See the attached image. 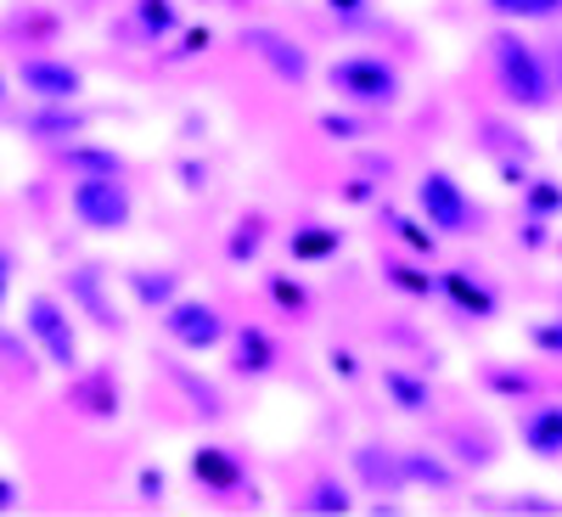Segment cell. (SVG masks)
Listing matches in <instances>:
<instances>
[{"mask_svg": "<svg viewBox=\"0 0 562 517\" xmlns=\"http://www.w3.org/2000/svg\"><path fill=\"white\" fill-rule=\"evenodd\" d=\"M512 512H529V517H562V501H546V495H512Z\"/></svg>", "mask_w": 562, "mask_h": 517, "instance_id": "obj_32", "label": "cell"}, {"mask_svg": "<svg viewBox=\"0 0 562 517\" xmlns=\"http://www.w3.org/2000/svg\"><path fill=\"white\" fill-rule=\"evenodd\" d=\"M495 18H512V23H546L562 12V0H490Z\"/></svg>", "mask_w": 562, "mask_h": 517, "instance_id": "obj_26", "label": "cell"}, {"mask_svg": "<svg viewBox=\"0 0 562 517\" xmlns=\"http://www.w3.org/2000/svg\"><path fill=\"white\" fill-rule=\"evenodd\" d=\"M518 439H524L529 456H540V461H562V405H557V400L529 405V411L518 416Z\"/></svg>", "mask_w": 562, "mask_h": 517, "instance_id": "obj_12", "label": "cell"}, {"mask_svg": "<svg viewBox=\"0 0 562 517\" xmlns=\"http://www.w3.org/2000/svg\"><path fill=\"white\" fill-rule=\"evenodd\" d=\"M557 90H562V45H557Z\"/></svg>", "mask_w": 562, "mask_h": 517, "instance_id": "obj_41", "label": "cell"}, {"mask_svg": "<svg viewBox=\"0 0 562 517\" xmlns=\"http://www.w3.org/2000/svg\"><path fill=\"white\" fill-rule=\"evenodd\" d=\"M400 461H405V484H416V490H434V495H450L461 479H456V467H445L434 450H400Z\"/></svg>", "mask_w": 562, "mask_h": 517, "instance_id": "obj_19", "label": "cell"}, {"mask_svg": "<svg viewBox=\"0 0 562 517\" xmlns=\"http://www.w3.org/2000/svg\"><path fill=\"white\" fill-rule=\"evenodd\" d=\"M270 299H276L281 310H293V315H299V310L310 304V293H304V281H293V276H270Z\"/></svg>", "mask_w": 562, "mask_h": 517, "instance_id": "obj_29", "label": "cell"}, {"mask_svg": "<svg viewBox=\"0 0 562 517\" xmlns=\"http://www.w3.org/2000/svg\"><path fill=\"white\" fill-rule=\"evenodd\" d=\"M243 45L276 74V79H288V85H304L310 79V57H304V45H293L288 34H276V29H243Z\"/></svg>", "mask_w": 562, "mask_h": 517, "instance_id": "obj_9", "label": "cell"}, {"mask_svg": "<svg viewBox=\"0 0 562 517\" xmlns=\"http://www.w3.org/2000/svg\"><path fill=\"white\" fill-rule=\"evenodd\" d=\"M124 281H130V299H135L140 310H169V304L180 299V276H175V270L140 265V270H130Z\"/></svg>", "mask_w": 562, "mask_h": 517, "instance_id": "obj_17", "label": "cell"}, {"mask_svg": "<svg viewBox=\"0 0 562 517\" xmlns=\"http://www.w3.org/2000/svg\"><path fill=\"white\" fill-rule=\"evenodd\" d=\"M175 383L198 400V411H203V416H225V400H220V389H214V383H198L186 366H175Z\"/></svg>", "mask_w": 562, "mask_h": 517, "instance_id": "obj_28", "label": "cell"}, {"mask_svg": "<svg viewBox=\"0 0 562 517\" xmlns=\"http://www.w3.org/2000/svg\"><path fill=\"white\" fill-rule=\"evenodd\" d=\"M270 366H276L270 333H259V326H237V333H231V371H237V378H265Z\"/></svg>", "mask_w": 562, "mask_h": 517, "instance_id": "obj_14", "label": "cell"}, {"mask_svg": "<svg viewBox=\"0 0 562 517\" xmlns=\"http://www.w3.org/2000/svg\"><path fill=\"white\" fill-rule=\"evenodd\" d=\"M135 23H140L147 40H164V34L180 29V7L175 0H135Z\"/></svg>", "mask_w": 562, "mask_h": 517, "instance_id": "obj_24", "label": "cell"}, {"mask_svg": "<svg viewBox=\"0 0 562 517\" xmlns=\"http://www.w3.org/2000/svg\"><path fill=\"white\" fill-rule=\"evenodd\" d=\"M490 63H495L501 97L512 108H524V113H546L551 108V68H546V57L524 34H495L490 40Z\"/></svg>", "mask_w": 562, "mask_h": 517, "instance_id": "obj_1", "label": "cell"}, {"mask_svg": "<svg viewBox=\"0 0 562 517\" xmlns=\"http://www.w3.org/2000/svg\"><path fill=\"white\" fill-rule=\"evenodd\" d=\"M304 512H315V517H349V512H355V495H349V484H338V479H315V484L304 490Z\"/></svg>", "mask_w": 562, "mask_h": 517, "instance_id": "obj_22", "label": "cell"}, {"mask_svg": "<svg viewBox=\"0 0 562 517\" xmlns=\"http://www.w3.org/2000/svg\"><path fill=\"white\" fill-rule=\"evenodd\" d=\"M57 158H63V169H74V175H124V158H119L113 147H90V141H68Z\"/></svg>", "mask_w": 562, "mask_h": 517, "instance_id": "obj_20", "label": "cell"}, {"mask_svg": "<svg viewBox=\"0 0 562 517\" xmlns=\"http://www.w3.org/2000/svg\"><path fill=\"white\" fill-rule=\"evenodd\" d=\"M209 40H214L209 29H186V40H180V52H175V57H198V52H209Z\"/></svg>", "mask_w": 562, "mask_h": 517, "instance_id": "obj_36", "label": "cell"}, {"mask_svg": "<svg viewBox=\"0 0 562 517\" xmlns=\"http://www.w3.org/2000/svg\"><path fill=\"white\" fill-rule=\"evenodd\" d=\"M416 214L428 220L439 237H473V231L484 225V209L467 198V186L445 169H428L416 180Z\"/></svg>", "mask_w": 562, "mask_h": 517, "instance_id": "obj_4", "label": "cell"}, {"mask_svg": "<svg viewBox=\"0 0 562 517\" xmlns=\"http://www.w3.org/2000/svg\"><path fill=\"white\" fill-rule=\"evenodd\" d=\"M18 506H23V490L12 479H0V512H18Z\"/></svg>", "mask_w": 562, "mask_h": 517, "instance_id": "obj_39", "label": "cell"}, {"mask_svg": "<svg viewBox=\"0 0 562 517\" xmlns=\"http://www.w3.org/2000/svg\"><path fill=\"white\" fill-rule=\"evenodd\" d=\"M349 467H355L360 490L378 495V501H394L400 490H411V484H405V461H400V450H389V445H355Z\"/></svg>", "mask_w": 562, "mask_h": 517, "instance_id": "obj_8", "label": "cell"}, {"mask_svg": "<svg viewBox=\"0 0 562 517\" xmlns=\"http://www.w3.org/2000/svg\"><path fill=\"white\" fill-rule=\"evenodd\" d=\"M344 203H360V209L378 203V186H371V180H349V186H344Z\"/></svg>", "mask_w": 562, "mask_h": 517, "instance_id": "obj_37", "label": "cell"}, {"mask_svg": "<svg viewBox=\"0 0 562 517\" xmlns=\"http://www.w3.org/2000/svg\"><path fill=\"white\" fill-rule=\"evenodd\" d=\"M439 293L473 321H495V293L484 288V281L473 270H439Z\"/></svg>", "mask_w": 562, "mask_h": 517, "instance_id": "obj_13", "label": "cell"}, {"mask_svg": "<svg viewBox=\"0 0 562 517\" xmlns=\"http://www.w3.org/2000/svg\"><path fill=\"white\" fill-rule=\"evenodd\" d=\"M326 366H333V378H344V383L360 378V360H355L349 349H326Z\"/></svg>", "mask_w": 562, "mask_h": 517, "instance_id": "obj_34", "label": "cell"}, {"mask_svg": "<svg viewBox=\"0 0 562 517\" xmlns=\"http://www.w3.org/2000/svg\"><path fill=\"white\" fill-rule=\"evenodd\" d=\"M68 304H74V310H85V315H90V326H102V333H119V326H124L119 304L108 299V276H102V270H90V265L68 270Z\"/></svg>", "mask_w": 562, "mask_h": 517, "instance_id": "obj_10", "label": "cell"}, {"mask_svg": "<svg viewBox=\"0 0 562 517\" xmlns=\"http://www.w3.org/2000/svg\"><path fill=\"white\" fill-rule=\"evenodd\" d=\"M383 394L394 400L400 416H428V411H434L428 378H416V371H405V366H383Z\"/></svg>", "mask_w": 562, "mask_h": 517, "instance_id": "obj_15", "label": "cell"}, {"mask_svg": "<svg viewBox=\"0 0 562 517\" xmlns=\"http://www.w3.org/2000/svg\"><path fill=\"white\" fill-rule=\"evenodd\" d=\"M18 85L29 90L34 102H79L85 97V74L63 57H29L18 63Z\"/></svg>", "mask_w": 562, "mask_h": 517, "instance_id": "obj_7", "label": "cell"}, {"mask_svg": "<svg viewBox=\"0 0 562 517\" xmlns=\"http://www.w3.org/2000/svg\"><path fill=\"white\" fill-rule=\"evenodd\" d=\"M546 243H551V225H546L540 214H529V220H524V248H529V254H540Z\"/></svg>", "mask_w": 562, "mask_h": 517, "instance_id": "obj_33", "label": "cell"}, {"mask_svg": "<svg viewBox=\"0 0 562 517\" xmlns=\"http://www.w3.org/2000/svg\"><path fill=\"white\" fill-rule=\"evenodd\" d=\"M383 281L400 288V293H411V299H434L439 293V276L428 265H411V259H383Z\"/></svg>", "mask_w": 562, "mask_h": 517, "instance_id": "obj_21", "label": "cell"}, {"mask_svg": "<svg viewBox=\"0 0 562 517\" xmlns=\"http://www.w3.org/2000/svg\"><path fill=\"white\" fill-rule=\"evenodd\" d=\"M158 321H164L169 344L192 349V355H209V349H220V344L231 338L225 315H220L214 304H203V299H175L169 310H158Z\"/></svg>", "mask_w": 562, "mask_h": 517, "instance_id": "obj_6", "label": "cell"}, {"mask_svg": "<svg viewBox=\"0 0 562 517\" xmlns=\"http://www.w3.org/2000/svg\"><path fill=\"white\" fill-rule=\"evenodd\" d=\"M0 108H7V79H0Z\"/></svg>", "mask_w": 562, "mask_h": 517, "instance_id": "obj_42", "label": "cell"}, {"mask_svg": "<svg viewBox=\"0 0 562 517\" xmlns=\"http://www.w3.org/2000/svg\"><path fill=\"white\" fill-rule=\"evenodd\" d=\"M29 135H45V141H79L90 130V113H79L74 102H40L34 119H23Z\"/></svg>", "mask_w": 562, "mask_h": 517, "instance_id": "obj_16", "label": "cell"}, {"mask_svg": "<svg viewBox=\"0 0 562 517\" xmlns=\"http://www.w3.org/2000/svg\"><path fill=\"white\" fill-rule=\"evenodd\" d=\"M383 225L394 231V237L411 248V254H422V259H434V248H439V237H434V225L428 220H411V214H394V209H383Z\"/></svg>", "mask_w": 562, "mask_h": 517, "instance_id": "obj_23", "label": "cell"}, {"mask_svg": "<svg viewBox=\"0 0 562 517\" xmlns=\"http://www.w3.org/2000/svg\"><path fill=\"white\" fill-rule=\"evenodd\" d=\"M259 248H265V225L259 220H237V231H231V243H225L231 265H254Z\"/></svg>", "mask_w": 562, "mask_h": 517, "instance_id": "obj_27", "label": "cell"}, {"mask_svg": "<svg viewBox=\"0 0 562 517\" xmlns=\"http://www.w3.org/2000/svg\"><path fill=\"white\" fill-rule=\"evenodd\" d=\"M186 467H192V479H198L209 495H237V490L248 484L243 456H237V450H225V445H198Z\"/></svg>", "mask_w": 562, "mask_h": 517, "instance_id": "obj_11", "label": "cell"}, {"mask_svg": "<svg viewBox=\"0 0 562 517\" xmlns=\"http://www.w3.org/2000/svg\"><path fill=\"white\" fill-rule=\"evenodd\" d=\"M288 254H293V265H321V259L344 254V231L338 225H299V231H288Z\"/></svg>", "mask_w": 562, "mask_h": 517, "instance_id": "obj_18", "label": "cell"}, {"mask_svg": "<svg viewBox=\"0 0 562 517\" xmlns=\"http://www.w3.org/2000/svg\"><path fill=\"white\" fill-rule=\"evenodd\" d=\"M321 130H326V135H338V141H355V135H360V124H355V119H344V113H326V119H321Z\"/></svg>", "mask_w": 562, "mask_h": 517, "instance_id": "obj_35", "label": "cell"}, {"mask_svg": "<svg viewBox=\"0 0 562 517\" xmlns=\"http://www.w3.org/2000/svg\"><path fill=\"white\" fill-rule=\"evenodd\" d=\"M68 214H74L85 231L119 237V231H130V220H135V198H130L124 175H74V186H68Z\"/></svg>", "mask_w": 562, "mask_h": 517, "instance_id": "obj_2", "label": "cell"}, {"mask_svg": "<svg viewBox=\"0 0 562 517\" xmlns=\"http://www.w3.org/2000/svg\"><path fill=\"white\" fill-rule=\"evenodd\" d=\"M164 490H169L164 467H140V479H135V495L147 501V506H158V501H164Z\"/></svg>", "mask_w": 562, "mask_h": 517, "instance_id": "obj_31", "label": "cell"}, {"mask_svg": "<svg viewBox=\"0 0 562 517\" xmlns=\"http://www.w3.org/2000/svg\"><path fill=\"white\" fill-rule=\"evenodd\" d=\"M12 270H18V265H12V254L0 248V310H7V293H12Z\"/></svg>", "mask_w": 562, "mask_h": 517, "instance_id": "obj_38", "label": "cell"}, {"mask_svg": "<svg viewBox=\"0 0 562 517\" xmlns=\"http://www.w3.org/2000/svg\"><path fill=\"white\" fill-rule=\"evenodd\" d=\"M524 214L557 220V214H562V180H551V175H535V180H524Z\"/></svg>", "mask_w": 562, "mask_h": 517, "instance_id": "obj_25", "label": "cell"}, {"mask_svg": "<svg viewBox=\"0 0 562 517\" xmlns=\"http://www.w3.org/2000/svg\"><path fill=\"white\" fill-rule=\"evenodd\" d=\"M326 7H333L338 18H355V12H366V7H371V0H326Z\"/></svg>", "mask_w": 562, "mask_h": 517, "instance_id": "obj_40", "label": "cell"}, {"mask_svg": "<svg viewBox=\"0 0 562 517\" xmlns=\"http://www.w3.org/2000/svg\"><path fill=\"white\" fill-rule=\"evenodd\" d=\"M23 333L34 338V349L52 360L63 378L79 371V333H74V315L52 299V293H29L23 299Z\"/></svg>", "mask_w": 562, "mask_h": 517, "instance_id": "obj_5", "label": "cell"}, {"mask_svg": "<svg viewBox=\"0 0 562 517\" xmlns=\"http://www.w3.org/2000/svg\"><path fill=\"white\" fill-rule=\"evenodd\" d=\"M529 344H535L540 355H562V315H557V321H535V326H529Z\"/></svg>", "mask_w": 562, "mask_h": 517, "instance_id": "obj_30", "label": "cell"}, {"mask_svg": "<svg viewBox=\"0 0 562 517\" xmlns=\"http://www.w3.org/2000/svg\"><path fill=\"white\" fill-rule=\"evenodd\" d=\"M326 85H333V97H344L355 108H400V97H405L400 68L383 63V57H366V52L338 57L333 68H326Z\"/></svg>", "mask_w": 562, "mask_h": 517, "instance_id": "obj_3", "label": "cell"}]
</instances>
